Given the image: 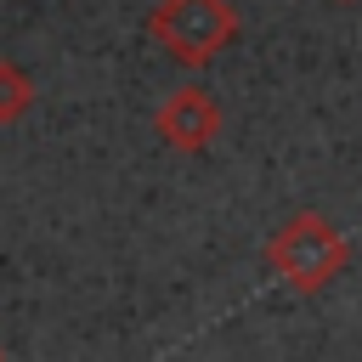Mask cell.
Segmentation results:
<instances>
[{
	"label": "cell",
	"mask_w": 362,
	"mask_h": 362,
	"mask_svg": "<svg viewBox=\"0 0 362 362\" xmlns=\"http://www.w3.org/2000/svg\"><path fill=\"white\" fill-rule=\"evenodd\" d=\"M260 260H266V272L283 277L294 294H322L334 277H345V266H351V238H345L328 215L294 209V215L266 238Z\"/></svg>",
	"instance_id": "obj_1"
},
{
	"label": "cell",
	"mask_w": 362,
	"mask_h": 362,
	"mask_svg": "<svg viewBox=\"0 0 362 362\" xmlns=\"http://www.w3.org/2000/svg\"><path fill=\"white\" fill-rule=\"evenodd\" d=\"M238 28L243 17L232 0H158L147 11V40L181 68H209L238 40Z\"/></svg>",
	"instance_id": "obj_2"
},
{
	"label": "cell",
	"mask_w": 362,
	"mask_h": 362,
	"mask_svg": "<svg viewBox=\"0 0 362 362\" xmlns=\"http://www.w3.org/2000/svg\"><path fill=\"white\" fill-rule=\"evenodd\" d=\"M153 130L170 153H187L198 158L215 136H221V102L204 90V85H175L158 107H153Z\"/></svg>",
	"instance_id": "obj_3"
},
{
	"label": "cell",
	"mask_w": 362,
	"mask_h": 362,
	"mask_svg": "<svg viewBox=\"0 0 362 362\" xmlns=\"http://www.w3.org/2000/svg\"><path fill=\"white\" fill-rule=\"evenodd\" d=\"M34 79H28V68L23 62H11V57H0V124H17L28 107H34Z\"/></svg>",
	"instance_id": "obj_4"
},
{
	"label": "cell",
	"mask_w": 362,
	"mask_h": 362,
	"mask_svg": "<svg viewBox=\"0 0 362 362\" xmlns=\"http://www.w3.org/2000/svg\"><path fill=\"white\" fill-rule=\"evenodd\" d=\"M345 6H351V0H345Z\"/></svg>",
	"instance_id": "obj_5"
},
{
	"label": "cell",
	"mask_w": 362,
	"mask_h": 362,
	"mask_svg": "<svg viewBox=\"0 0 362 362\" xmlns=\"http://www.w3.org/2000/svg\"><path fill=\"white\" fill-rule=\"evenodd\" d=\"M0 362H6V356H0Z\"/></svg>",
	"instance_id": "obj_6"
}]
</instances>
